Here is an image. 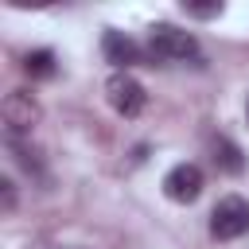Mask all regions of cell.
Instances as JSON below:
<instances>
[{"instance_id":"cell-3","label":"cell","mask_w":249,"mask_h":249,"mask_svg":"<svg viewBox=\"0 0 249 249\" xmlns=\"http://www.w3.org/2000/svg\"><path fill=\"white\" fill-rule=\"evenodd\" d=\"M105 97H109V105L121 113V117H140L144 113V105H148V93H144V86L128 74V70H113L109 74V82H105Z\"/></svg>"},{"instance_id":"cell-5","label":"cell","mask_w":249,"mask_h":249,"mask_svg":"<svg viewBox=\"0 0 249 249\" xmlns=\"http://www.w3.org/2000/svg\"><path fill=\"white\" fill-rule=\"evenodd\" d=\"M163 195L171 198V202H195L198 195H202V171L195 167V163H175L167 175H163Z\"/></svg>"},{"instance_id":"cell-6","label":"cell","mask_w":249,"mask_h":249,"mask_svg":"<svg viewBox=\"0 0 249 249\" xmlns=\"http://www.w3.org/2000/svg\"><path fill=\"white\" fill-rule=\"evenodd\" d=\"M101 54H105L117 70L140 66V62L148 58V51H140V43H136V39H128L124 31H117V27H109V31H105V39H101Z\"/></svg>"},{"instance_id":"cell-7","label":"cell","mask_w":249,"mask_h":249,"mask_svg":"<svg viewBox=\"0 0 249 249\" xmlns=\"http://www.w3.org/2000/svg\"><path fill=\"white\" fill-rule=\"evenodd\" d=\"M210 160H214V167L226 171V175H241V171H245V156H241V148H237L230 136H214V140H210Z\"/></svg>"},{"instance_id":"cell-2","label":"cell","mask_w":249,"mask_h":249,"mask_svg":"<svg viewBox=\"0 0 249 249\" xmlns=\"http://www.w3.org/2000/svg\"><path fill=\"white\" fill-rule=\"evenodd\" d=\"M241 233H249V202L241 195L218 198V206L210 210V237L214 241H233Z\"/></svg>"},{"instance_id":"cell-4","label":"cell","mask_w":249,"mask_h":249,"mask_svg":"<svg viewBox=\"0 0 249 249\" xmlns=\"http://www.w3.org/2000/svg\"><path fill=\"white\" fill-rule=\"evenodd\" d=\"M4 113V124H8V136H19V132H31V124L39 121V101L27 93V89H12L0 105Z\"/></svg>"},{"instance_id":"cell-9","label":"cell","mask_w":249,"mask_h":249,"mask_svg":"<svg viewBox=\"0 0 249 249\" xmlns=\"http://www.w3.org/2000/svg\"><path fill=\"white\" fill-rule=\"evenodd\" d=\"M183 12H187V16H195V19H218V16L226 12V4H222V0H210V4H195V0H183Z\"/></svg>"},{"instance_id":"cell-1","label":"cell","mask_w":249,"mask_h":249,"mask_svg":"<svg viewBox=\"0 0 249 249\" xmlns=\"http://www.w3.org/2000/svg\"><path fill=\"white\" fill-rule=\"evenodd\" d=\"M148 58L152 62H202L198 39L175 23H152L148 27Z\"/></svg>"},{"instance_id":"cell-8","label":"cell","mask_w":249,"mask_h":249,"mask_svg":"<svg viewBox=\"0 0 249 249\" xmlns=\"http://www.w3.org/2000/svg\"><path fill=\"white\" fill-rule=\"evenodd\" d=\"M23 70L31 74V78H54V51H31L27 58H23Z\"/></svg>"},{"instance_id":"cell-11","label":"cell","mask_w":249,"mask_h":249,"mask_svg":"<svg viewBox=\"0 0 249 249\" xmlns=\"http://www.w3.org/2000/svg\"><path fill=\"white\" fill-rule=\"evenodd\" d=\"M245 121H249V101H245Z\"/></svg>"},{"instance_id":"cell-10","label":"cell","mask_w":249,"mask_h":249,"mask_svg":"<svg viewBox=\"0 0 249 249\" xmlns=\"http://www.w3.org/2000/svg\"><path fill=\"white\" fill-rule=\"evenodd\" d=\"M0 195H4V214H12V210H16V183L4 179V183H0Z\"/></svg>"}]
</instances>
